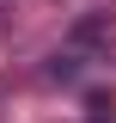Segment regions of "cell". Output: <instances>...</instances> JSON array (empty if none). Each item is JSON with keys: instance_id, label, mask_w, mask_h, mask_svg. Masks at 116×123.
Instances as JSON below:
<instances>
[{"instance_id": "6da1fadb", "label": "cell", "mask_w": 116, "mask_h": 123, "mask_svg": "<svg viewBox=\"0 0 116 123\" xmlns=\"http://www.w3.org/2000/svg\"><path fill=\"white\" fill-rule=\"evenodd\" d=\"M92 123H116V117H104V111H98V117H92Z\"/></svg>"}]
</instances>
